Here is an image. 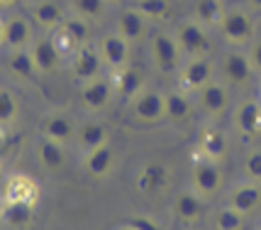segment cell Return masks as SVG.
Wrapping results in <instances>:
<instances>
[{"label":"cell","instance_id":"16","mask_svg":"<svg viewBox=\"0 0 261 230\" xmlns=\"http://www.w3.org/2000/svg\"><path fill=\"white\" fill-rule=\"evenodd\" d=\"M27 49H30L32 61H34V66H37V71H39V74H54V71L61 66V59H64V54H61V52H59V47L54 44L51 35L34 39Z\"/></svg>","mask_w":261,"mask_h":230},{"label":"cell","instance_id":"42","mask_svg":"<svg viewBox=\"0 0 261 230\" xmlns=\"http://www.w3.org/2000/svg\"><path fill=\"white\" fill-rule=\"evenodd\" d=\"M117 230H135V228H132V225H127V223H125L122 228H117Z\"/></svg>","mask_w":261,"mask_h":230},{"label":"cell","instance_id":"4","mask_svg":"<svg viewBox=\"0 0 261 230\" xmlns=\"http://www.w3.org/2000/svg\"><path fill=\"white\" fill-rule=\"evenodd\" d=\"M132 118L142 125H156L166 118V96L159 91H144L129 101Z\"/></svg>","mask_w":261,"mask_h":230},{"label":"cell","instance_id":"31","mask_svg":"<svg viewBox=\"0 0 261 230\" xmlns=\"http://www.w3.org/2000/svg\"><path fill=\"white\" fill-rule=\"evenodd\" d=\"M17 115H20V101H17V96L10 88L0 86V127L12 125L17 120Z\"/></svg>","mask_w":261,"mask_h":230},{"label":"cell","instance_id":"29","mask_svg":"<svg viewBox=\"0 0 261 230\" xmlns=\"http://www.w3.org/2000/svg\"><path fill=\"white\" fill-rule=\"evenodd\" d=\"M225 3L222 0H195L193 5V20H198L205 27H220L222 17H225Z\"/></svg>","mask_w":261,"mask_h":230},{"label":"cell","instance_id":"36","mask_svg":"<svg viewBox=\"0 0 261 230\" xmlns=\"http://www.w3.org/2000/svg\"><path fill=\"white\" fill-rule=\"evenodd\" d=\"M242 172L249 181H261V150H254L244 157V164H242Z\"/></svg>","mask_w":261,"mask_h":230},{"label":"cell","instance_id":"41","mask_svg":"<svg viewBox=\"0 0 261 230\" xmlns=\"http://www.w3.org/2000/svg\"><path fill=\"white\" fill-rule=\"evenodd\" d=\"M3 25H5V17H0V44H3Z\"/></svg>","mask_w":261,"mask_h":230},{"label":"cell","instance_id":"45","mask_svg":"<svg viewBox=\"0 0 261 230\" xmlns=\"http://www.w3.org/2000/svg\"><path fill=\"white\" fill-rule=\"evenodd\" d=\"M108 3H113V0H108ZM117 3H120V0H117Z\"/></svg>","mask_w":261,"mask_h":230},{"label":"cell","instance_id":"27","mask_svg":"<svg viewBox=\"0 0 261 230\" xmlns=\"http://www.w3.org/2000/svg\"><path fill=\"white\" fill-rule=\"evenodd\" d=\"M5 66H8L12 79L24 81V83H32V81L39 76V71H37V66H34V61H32L30 49H12L10 54H8Z\"/></svg>","mask_w":261,"mask_h":230},{"label":"cell","instance_id":"11","mask_svg":"<svg viewBox=\"0 0 261 230\" xmlns=\"http://www.w3.org/2000/svg\"><path fill=\"white\" fill-rule=\"evenodd\" d=\"M129 49H132V44L120 32H108L98 39V52L102 57V64L110 66L113 71L129 64Z\"/></svg>","mask_w":261,"mask_h":230},{"label":"cell","instance_id":"33","mask_svg":"<svg viewBox=\"0 0 261 230\" xmlns=\"http://www.w3.org/2000/svg\"><path fill=\"white\" fill-rule=\"evenodd\" d=\"M135 8L147 20H166L171 15V0H137L135 3Z\"/></svg>","mask_w":261,"mask_h":230},{"label":"cell","instance_id":"23","mask_svg":"<svg viewBox=\"0 0 261 230\" xmlns=\"http://www.w3.org/2000/svg\"><path fill=\"white\" fill-rule=\"evenodd\" d=\"M113 167H115V150L110 147V142H105L100 147L86 152V157H83V169L91 174L93 179L108 176V174L113 172Z\"/></svg>","mask_w":261,"mask_h":230},{"label":"cell","instance_id":"34","mask_svg":"<svg viewBox=\"0 0 261 230\" xmlns=\"http://www.w3.org/2000/svg\"><path fill=\"white\" fill-rule=\"evenodd\" d=\"M61 27L71 35V39H73L79 47L88 44V39H91V22H88V20H83V17H79V15H73V17H66Z\"/></svg>","mask_w":261,"mask_h":230},{"label":"cell","instance_id":"35","mask_svg":"<svg viewBox=\"0 0 261 230\" xmlns=\"http://www.w3.org/2000/svg\"><path fill=\"white\" fill-rule=\"evenodd\" d=\"M34 194H37V186L27 176H15L8 186V198H20V201L34 203Z\"/></svg>","mask_w":261,"mask_h":230},{"label":"cell","instance_id":"7","mask_svg":"<svg viewBox=\"0 0 261 230\" xmlns=\"http://www.w3.org/2000/svg\"><path fill=\"white\" fill-rule=\"evenodd\" d=\"M115 86L110 79H98L93 81H86V83H81L79 88V98H81V105L86 108V110H91V113H102V110H108L115 101Z\"/></svg>","mask_w":261,"mask_h":230},{"label":"cell","instance_id":"37","mask_svg":"<svg viewBox=\"0 0 261 230\" xmlns=\"http://www.w3.org/2000/svg\"><path fill=\"white\" fill-rule=\"evenodd\" d=\"M125 223L127 225H132L135 230H164L156 220H151L149 216H129Z\"/></svg>","mask_w":261,"mask_h":230},{"label":"cell","instance_id":"22","mask_svg":"<svg viewBox=\"0 0 261 230\" xmlns=\"http://www.w3.org/2000/svg\"><path fill=\"white\" fill-rule=\"evenodd\" d=\"M0 220L10 228L24 230L32 225L34 220V203L30 201H20V198H8L3 208H0Z\"/></svg>","mask_w":261,"mask_h":230},{"label":"cell","instance_id":"2","mask_svg":"<svg viewBox=\"0 0 261 230\" xmlns=\"http://www.w3.org/2000/svg\"><path fill=\"white\" fill-rule=\"evenodd\" d=\"M217 30H220L222 39L232 47L249 44L254 39V32H256L254 17L244 8H227V12H225V17H222V22H220Z\"/></svg>","mask_w":261,"mask_h":230},{"label":"cell","instance_id":"25","mask_svg":"<svg viewBox=\"0 0 261 230\" xmlns=\"http://www.w3.org/2000/svg\"><path fill=\"white\" fill-rule=\"evenodd\" d=\"M229 206L237 208L239 213L249 216L254 211H259L261 206V186L256 181H244L237 189H232L229 194Z\"/></svg>","mask_w":261,"mask_h":230},{"label":"cell","instance_id":"40","mask_svg":"<svg viewBox=\"0 0 261 230\" xmlns=\"http://www.w3.org/2000/svg\"><path fill=\"white\" fill-rule=\"evenodd\" d=\"M20 0H0V8H12V5H17Z\"/></svg>","mask_w":261,"mask_h":230},{"label":"cell","instance_id":"28","mask_svg":"<svg viewBox=\"0 0 261 230\" xmlns=\"http://www.w3.org/2000/svg\"><path fill=\"white\" fill-rule=\"evenodd\" d=\"M76 140H79L81 150L91 152L95 147H100L105 142H110V135H108V127L102 125L100 120H86L83 125H79L76 130Z\"/></svg>","mask_w":261,"mask_h":230},{"label":"cell","instance_id":"46","mask_svg":"<svg viewBox=\"0 0 261 230\" xmlns=\"http://www.w3.org/2000/svg\"><path fill=\"white\" fill-rule=\"evenodd\" d=\"M259 230H261V228H259Z\"/></svg>","mask_w":261,"mask_h":230},{"label":"cell","instance_id":"19","mask_svg":"<svg viewBox=\"0 0 261 230\" xmlns=\"http://www.w3.org/2000/svg\"><path fill=\"white\" fill-rule=\"evenodd\" d=\"M234 127L244 137L261 135V98H247L234 110Z\"/></svg>","mask_w":261,"mask_h":230},{"label":"cell","instance_id":"18","mask_svg":"<svg viewBox=\"0 0 261 230\" xmlns=\"http://www.w3.org/2000/svg\"><path fill=\"white\" fill-rule=\"evenodd\" d=\"M117 32L129 44H139L149 37V20L137 8H122L117 15Z\"/></svg>","mask_w":261,"mask_h":230},{"label":"cell","instance_id":"44","mask_svg":"<svg viewBox=\"0 0 261 230\" xmlns=\"http://www.w3.org/2000/svg\"><path fill=\"white\" fill-rule=\"evenodd\" d=\"M0 230H3V220H0Z\"/></svg>","mask_w":261,"mask_h":230},{"label":"cell","instance_id":"20","mask_svg":"<svg viewBox=\"0 0 261 230\" xmlns=\"http://www.w3.org/2000/svg\"><path fill=\"white\" fill-rule=\"evenodd\" d=\"M76 130H79L76 120L68 113H64V110H51V113H46L42 118V135H46V137H51V140H59L64 145H66L68 140L76 137Z\"/></svg>","mask_w":261,"mask_h":230},{"label":"cell","instance_id":"26","mask_svg":"<svg viewBox=\"0 0 261 230\" xmlns=\"http://www.w3.org/2000/svg\"><path fill=\"white\" fill-rule=\"evenodd\" d=\"M203 196L198 191H181L173 201V216L181 223H198L203 218Z\"/></svg>","mask_w":261,"mask_h":230},{"label":"cell","instance_id":"38","mask_svg":"<svg viewBox=\"0 0 261 230\" xmlns=\"http://www.w3.org/2000/svg\"><path fill=\"white\" fill-rule=\"evenodd\" d=\"M249 61H251V66H254V71L256 74H261V39H254V44L249 47Z\"/></svg>","mask_w":261,"mask_h":230},{"label":"cell","instance_id":"24","mask_svg":"<svg viewBox=\"0 0 261 230\" xmlns=\"http://www.w3.org/2000/svg\"><path fill=\"white\" fill-rule=\"evenodd\" d=\"M195 113V105L193 101L188 98L186 91H171L166 93V120L173 123V125H186L191 123V118Z\"/></svg>","mask_w":261,"mask_h":230},{"label":"cell","instance_id":"15","mask_svg":"<svg viewBox=\"0 0 261 230\" xmlns=\"http://www.w3.org/2000/svg\"><path fill=\"white\" fill-rule=\"evenodd\" d=\"M27 17L32 20L34 27H39L44 32H54L57 27L64 25L66 12H64V8L59 5L57 0H34Z\"/></svg>","mask_w":261,"mask_h":230},{"label":"cell","instance_id":"1","mask_svg":"<svg viewBox=\"0 0 261 230\" xmlns=\"http://www.w3.org/2000/svg\"><path fill=\"white\" fill-rule=\"evenodd\" d=\"M149 57L154 61L156 71H161L164 76H173L183 66V52L176 42V37L164 32V30H156L149 35Z\"/></svg>","mask_w":261,"mask_h":230},{"label":"cell","instance_id":"3","mask_svg":"<svg viewBox=\"0 0 261 230\" xmlns=\"http://www.w3.org/2000/svg\"><path fill=\"white\" fill-rule=\"evenodd\" d=\"M254 66L249 61V54L239 52V49H229L220 57V76L227 86H234V88H244L249 86L251 79H254Z\"/></svg>","mask_w":261,"mask_h":230},{"label":"cell","instance_id":"5","mask_svg":"<svg viewBox=\"0 0 261 230\" xmlns=\"http://www.w3.org/2000/svg\"><path fill=\"white\" fill-rule=\"evenodd\" d=\"M176 42L181 47V52L186 57H205L210 52V35L207 27L200 25L198 20H186L176 27Z\"/></svg>","mask_w":261,"mask_h":230},{"label":"cell","instance_id":"9","mask_svg":"<svg viewBox=\"0 0 261 230\" xmlns=\"http://www.w3.org/2000/svg\"><path fill=\"white\" fill-rule=\"evenodd\" d=\"M195 96H198V108L205 115H210V118H220L229 108V101H232L229 86L225 81H217V79H213L207 86H203Z\"/></svg>","mask_w":261,"mask_h":230},{"label":"cell","instance_id":"6","mask_svg":"<svg viewBox=\"0 0 261 230\" xmlns=\"http://www.w3.org/2000/svg\"><path fill=\"white\" fill-rule=\"evenodd\" d=\"M215 79V64L207 57H193L178 69V88L186 93H198Z\"/></svg>","mask_w":261,"mask_h":230},{"label":"cell","instance_id":"39","mask_svg":"<svg viewBox=\"0 0 261 230\" xmlns=\"http://www.w3.org/2000/svg\"><path fill=\"white\" fill-rule=\"evenodd\" d=\"M244 3H247V8H249V10L261 12V0H244Z\"/></svg>","mask_w":261,"mask_h":230},{"label":"cell","instance_id":"21","mask_svg":"<svg viewBox=\"0 0 261 230\" xmlns=\"http://www.w3.org/2000/svg\"><path fill=\"white\" fill-rule=\"evenodd\" d=\"M198 150L203 154L205 159L210 162H220L227 157V150H229V142H227V135L217 127H203L198 132Z\"/></svg>","mask_w":261,"mask_h":230},{"label":"cell","instance_id":"17","mask_svg":"<svg viewBox=\"0 0 261 230\" xmlns=\"http://www.w3.org/2000/svg\"><path fill=\"white\" fill-rule=\"evenodd\" d=\"M113 86H115V93H117V98H122V101H132L137 98L139 93L144 91V83H147V76H144V71L137 69V66H122V69L113 71Z\"/></svg>","mask_w":261,"mask_h":230},{"label":"cell","instance_id":"10","mask_svg":"<svg viewBox=\"0 0 261 230\" xmlns=\"http://www.w3.org/2000/svg\"><path fill=\"white\" fill-rule=\"evenodd\" d=\"M222 181H225V179H222V172H220L217 162L198 159L193 164V172H191V184H193V191H198L203 198L220 194Z\"/></svg>","mask_w":261,"mask_h":230},{"label":"cell","instance_id":"8","mask_svg":"<svg viewBox=\"0 0 261 230\" xmlns=\"http://www.w3.org/2000/svg\"><path fill=\"white\" fill-rule=\"evenodd\" d=\"M71 74L79 83L98 79L102 74V57L98 52V44H81L73 54H71Z\"/></svg>","mask_w":261,"mask_h":230},{"label":"cell","instance_id":"30","mask_svg":"<svg viewBox=\"0 0 261 230\" xmlns=\"http://www.w3.org/2000/svg\"><path fill=\"white\" fill-rule=\"evenodd\" d=\"M71 10L88 22H98L105 17L108 10V0H71Z\"/></svg>","mask_w":261,"mask_h":230},{"label":"cell","instance_id":"12","mask_svg":"<svg viewBox=\"0 0 261 230\" xmlns=\"http://www.w3.org/2000/svg\"><path fill=\"white\" fill-rule=\"evenodd\" d=\"M169 186V169L164 162H147L139 167V172L135 176V189L139 194L151 196V194H161L164 189Z\"/></svg>","mask_w":261,"mask_h":230},{"label":"cell","instance_id":"13","mask_svg":"<svg viewBox=\"0 0 261 230\" xmlns=\"http://www.w3.org/2000/svg\"><path fill=\"white\" fill-rule=\"evenodd\" d=\"M34 42V25L24 15H10L3 25V44L8 49H27Z\"/></svg>","mask_w":261,"mask_h":230},{"label":"cell","instance_id":"14","mask_svg":"<svg viewBox=\"0 0 261 230\" xmlns=\"http://www.w3.org/2000/svg\"><path fill=\"white\" fill-rule=\"evenodd\" d=\"M34 154H37L39 164L44 167L46 172H61V169H66V164H68V154H66L64 142L46 137V135L37 137V142H34Z\"/></svg>","mask_w":261,"mask_h":230},{"label":"cell","instance_id":"43","mask_svg":"<svg viewBox=\"0 0 261 230\" xmlns=\"http://www.w3.org/2000/svg\"><path fill=\"white\" fill-rule=\"evenodd\" d=\"M0 147H3V130H0Z\"/></svg>","mask_w":261,"mask_h":230},{"label":"cell","instance_id":"32","mask_svg":"<svg viewBox=\"0 0 261 230\" xmlns=\"http://www.w3.org/2000/svg\"><path fill=\"white\" fill-rule=\"evenodd\" d=\"M244 223H247V216L232 206L220 208L215 213V230H242Z\"/></svg>","mask_w":261,"mask_h":230}]
</instances>
